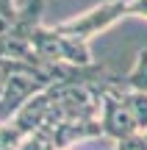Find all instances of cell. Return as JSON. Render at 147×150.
Wrapping results in <instances>:
<instances>
[{
	"mask_svg": "<svg viewBox=\"0 0 147 150\" xmlns=\"http://www.w3.org/2000/svg\"><path fill=\"white\" fill-rule=\"evenodd\" d=\"M114 150H147V139H144V134H136V136H131V139L117 142Z\"/></svg>",
	"mask_w": 147,
	"mask_h": 150,
	"instance_id": "obj_5",
	"label": "cell"
},
{
	"mask_svg": "<svg viewBox=\"0 0 147 150\" xmlns=\"http://www.w3.org/2000/svg\"><path fill=\"white\" fill-rule=\"evenodd\" d=\"M100 97H103V114H100V125H103V136L111 142H122L131 136L142 134L136 114L128 106V97L122 89L111 83H100Z\"/></svg>",
	"mask_w": 147,
	"mask_h": 150,
	"instance_id": "obj_2",
	"label": "cell"
},
{
	"mask_svg": "<svg viewBox=\"0 0 147 150\" xmlns=\"http://www.w3.org/2000/svg\"><path fill=\"white\" fill-rule=\"evenodd\" d=\"M33 53L47 64H72V67H92V53H89V42L75 36H64L56 28H33L31 36Z\"/></svg>",
	"mask_w": 147,
	"mask_h": 150,
	"instance_id": "obj_1",
	"label": "cell"
},
{
	"mask_svg": "<svg viewBox=\"0 0 147 150\" xmlns=\"http://www.w3.org/2000/svg\"><path fill=\"white\" fill-rule=\"evenodd\" d=\"M122 17H128V0H108V3H100V6H94V8L83 11L81 17H72V20L56 25V31L64 33V36H75V39L89 42L94 33L111 28L117 20H122Z\"/></svg>",
	"mask_w": 147,
	"mask_h": 150,
	"instance_id": "obj_3",
	"label": "cell"
},
{
	"mask_svg": "<svg viewBox=\"0 0 147 150\" xmlns=\"http://www.w3.org/2000/svg\"><path fill=\"white\" fill-rule=\"evenodd\" d=\"M144 139H147V131H144Z\"/></svg>",
	"mask_w": 147,
	"mask_h": 150,
	"instance_id": "obj_7",
	"label": "cell"
},
{
	"mask_svg": "<svg viewBox=\"0 0 147 150\" xmlns=\"http://www.w3.org/2000/svg\"><path fill=\"white\" fill-rule=\"evenodd\" d=\"M125 86L131 92H142V95H147V50H139L133 70L125 75Z\"/></svg>",
	"mask_w": 147,
	"mask_h": 150,
	"instance_id": "obj_4",
	"label": "cell"
},
{
	"mask_svg": "<svg viewBox=\"0 0 147 150\" xmlns=\"http://www.w3.org/2000/svg\"><path fill=\"white\" fill-rule=\"evenodd\" d=\"M128 17H144L147 20V0H128Z\"/></svg>",
	"mask_w": 147,
	"mask_h": 150,
	"instance_id": "obj_6",
	"label": "cell"
}]
</instances>
